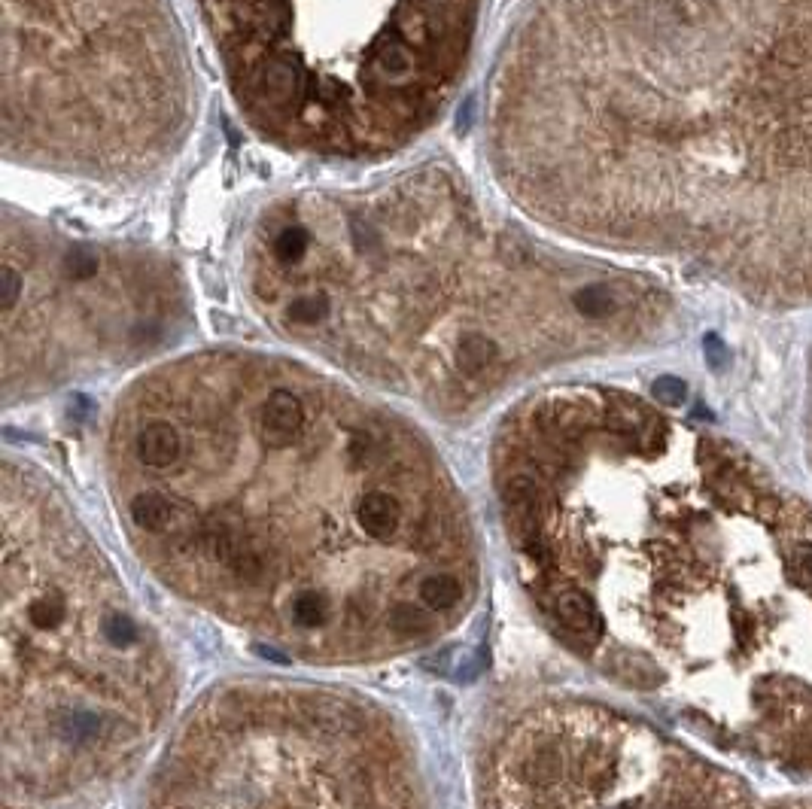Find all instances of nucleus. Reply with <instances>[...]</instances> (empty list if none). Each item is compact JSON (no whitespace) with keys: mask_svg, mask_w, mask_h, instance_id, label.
Here are the masks:
<instances>
[{"mask_svg":"<svg viewBox=\"0 0 812 809\" xmlns=\"http://www.w3.org/2000/svg\"><path fill=\"white\" fill-rule=\"evenodd\" d=\"M104 457L137 560L283 657L387 664L478 603L472 514L432 441L295 359L219 347L159 365L116 402Z\"/></svg>","mask_w":812,"mask_h":809,"instance_id":"1","label":"nucleus"},{"mask_svg":"<svg viewBox=\"0 0 812 809\" xmlns=\"http://www.w3.org/2000/svg\"><path fill=\"white\" fill-rule=\"evenodd\" d=\"M514 572L603 679L812 767V505L642 396L563 387L496 429Z\"/></svg>","mask_w":812,"mask_h":809,"instance_id":"2","label":"nucleus"},{"mask_svg":"<svg viewBox=\"0 0 812 809\" xmlns=\"http://www.w3.org/2000/svg\"><path fill=\"white\" fill-rule=\"evenodd\" d=\"M542 113L581 241L812 305V0H569Z\"/></svg>","mask_w":812,"mask_h":809,"instance_id":"3","label":"nucleus"},{"mask_svg":"<svg viewBox=\"0 0 812 809\" xmlns=\"http://www.w3.org/2000/svg\"><path fill=\"white\" fill-rule=\"evenodd\" d=\"M241 280L286 344L441 420L642 350L676 317L657 277L536 238L438 162L274 198L247 232Z\"/></svg>","mask_w":812,"mask_h":809,"instance_id":"4","label":"nucleus"},{"mask_svg":"<svg viewBox=\"0 0 812 809\" xmlns=\"http://www.w3.org/2000/svg\"><path fill=\"white\" fill-rule=\"evenodd\" d=\"M4 788L22 806L125 779L168 727L177 673L58 484L4 460Z\"/></svg>","mask_w":812,"mask_h":809,"instance_id":"5","label":"nucleus"},{"mask_svg":"<svg viewBox=\"0 0 812 809\" xmlns=\"http://www.w3.org/2000/svg\"><path fill=\"white\" fill-rule=\"evenodd\" d=\"M247 125L314 159H384L448 110L484 0H198Z\"/></svg>","mask_w":812,"mask_h":809,"instance_id":"6","label":"nucleus"},{"mask_svg":"<svg viewBox=\"0 0 812 809\" xmlns=\"http://www.w3.org/2000/svg\"><path fill=\"white\" fill-rule=\"evenodd\" d=\"M7 162L140 183L177 159L195 77L171 0H4Z\"/></svg>","mask_w":812,"mask_h":809,"instance_id":"7","label":"nucleus"},{"mask_svg":"<svg viewBox=\"0 0 812 809\" xmlns=\"http://www.w3.org/2000/svg\"><path fill=\"white\" fill-rule=\"evenodd\" d=\"M140 809H432L408 727L332 685L232 679L165 743Z\"/></svg>","mask_w":812,"mask_h":809,"instance_id":"8","label":"nucleus"},{"mask_svg":"<svg viewBox=\"0 0 812 809\" xmlns=\"http://www.w3.org/2000/svg\"><path fill=\"white\" fill-rule=\"evenodd\" d=\"M4 405L134 369L192 323L189 283L153 247L83 238L4 207L0 226Z\"/></svg>","mask_w":812,"mask_h":809,"instance_id":"9","label":"nucleus"},{"mask_svg":"<svg viewBox=\"0 0 812 809\" xmlns=\"http://www.w3.org/2000/svg\"><path fill=\"white\" fill-rule=\"evenodd\" d=\"M481 809H758L740 779L648 721L575 694H518L472 746Z\"/></svg>","mask_w":812,"mask_h":809,"instance_id":"10","label":"nucleus"},{"mask_svg":"<svg viewBox=\"0 0 812 809\" xmlns=\"http://www.w3.org/2000/svg\"><path fill=\"white\" fill-rule=\"evenodd\" d=\"M809 438H812V369H809Z\"/></svg>","mask_w":812,"mask_h":809,"instance_id":"11","label":"nucleus"},{"mask_svg":"<svg viewBox=\"0 0 812 809\" xmlns=\"http://www.w3.org/2000/svg\"><path fill=\"white\" fill-rule=\"evenodd\" d=\"M7 809H34V806H16V803H10Z\"/></svg>","mask_w":812,"mask_h":809,"instance_id":"12","label":"nucleus"}]
</instances>
